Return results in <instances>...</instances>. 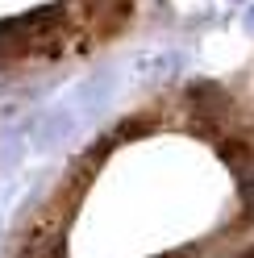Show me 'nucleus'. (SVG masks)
<instances>
[{"instance_id": "nucleus-1", "label": "nucleus", "mask_w": 254, "mask_h": 258, "mask_svg": "<svg viewBox=\"0 0 254 258\" xmlns=\"http://www.w3.org/2000/svg\"><path fill=\"white\" fill-rule=\"evenodd\" d=\"M246 258H254V250H250V254H246Z\"/></svg>"}]
</instances>
